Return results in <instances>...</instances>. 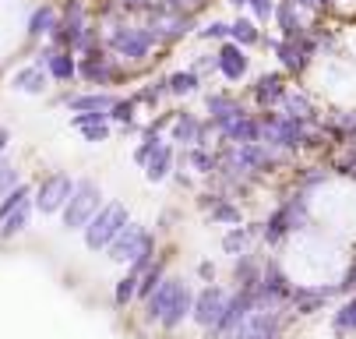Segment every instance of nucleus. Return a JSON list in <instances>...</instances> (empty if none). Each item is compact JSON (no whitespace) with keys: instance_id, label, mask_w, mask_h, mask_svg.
I'll return each mask as SVG.
<instances>
[{"instance_id":"nucleus-1","label":"nucleus","mask_w":356,"mask_h":339,"mask_svg":"<svg viewBox=\"0 0 356 339\" xmlns=\"http://www.w3.org/2000/svg\"><path fill=\"white\" fill-rule=\"evenodd\" d=\"M124 226H127V209H124L120 202H110L106 209H99V212L88 219V226H85V244H88L92 251L110 248Z\"/></svg>"},{"instance_id":"nucleus-2","label":"nucleus","mask_w":356,"mask_h":339,"mask_svg":"<svg viewBox=\"0 0 356 339\" xmlns=\"http://www.w3.org/2000/svg\"><path fill=\"white\" fill-rule=\"evenodd\" d=\"M148 255H152V237L141 230V226H134V223H127L120 233H117V240L110 244V258L113 262H120V265H134V272L141 269V265H148Z\"/></svg>"},{"instance_id":"nucleus-3","label":"nucleus","mask_w":356,"mask_h":339,"mask_svg":"<svg viewBox=\"0 0 356 339\" xmlns=\"http://www.w3.org/2000/svg\"><path fill=\"white\" fill-rule=\"evenodd\" d=\"M95 212H99V187H95L92 180L74 184L71 198H67V205H64V226H67V230H81V226H88V219H92Z\"/></svg>"},{"instance_id":"nucleus-4","label":"nucleus","mask_w":356,"mask_h":339,"mask_svg":"<svg viewBox=\"0 0 356 339\" xmlns=\"http://www.w3.org/2000/svg\"><path fill=\"white\" fill-rule=\"evenodd\" d=\"M71 191H74V184L67 173H49L35 191V209L39 212H60L71 198Z\"/></svg>"},{"instance_id":"nucleus-5","label":"nucleus","mask_w":356,"mask_h":339,"mask_svg":"<svg viewBox=\"0 0 356 339\" xmlns=\"http://www.w3.org/2000/svg\"><path fill=\"white\" fill-rule=\"evenodd\" d=\"M110 42H113V50H117L120 57L141 61V57L152 50V42H156V36H152L148 29H117V32L110 36Z\"/></svg>"},{"instance_id":"nucleus-6","label":"nucleus","mask_w":356,"mask_h":339,"mask_svg":"<svg viewBox=\"0 0 356 339\" xmlns=\"http://www.w3.org/2000/svg\"><path fill=\"white\" fill-rule=\"evenodd\" d=\"M222 308H226V294L219 286H209V290H201V294L194 297L191 304V315L197 325H205V329H216V322L222 318Z\"/></svg>"},{"instance_id":"nucleus-7","label":"nucleus","mask_w":356,"mask_h":339,"mask_svg":"<svg viewBox=\"0 0 356 339\" xmlns=\"http://www.w3.org/2000/svg\"><path fill=\"white\" fill-rule=\"evenodd\" d=\"M275 329V318L268 311H258V315H247L233 332H226V339H268Z\"/></svg>"},{"instance_id":"nucleus-8","label":"nucleus","mask_w":356,"mask_h":339,"mask_svg":"<svg viewBox=\"0 0 356 339\" xmlns=\"http://www.w3.org/2000/svg\"><path fill=\"white\" fill-rule=\"evenodd\" d=\"M177 290H180V279H159V286L152 290V297H148V315L152 318H163L177 297Z\"/></svg>"},{"instance_id":"nucleus-9","label":"nucleus","mask_w":356,"mask_h":339,"mask_svg":"<svg viewBox=\"0 0 356 339\" xmlns=\"http://www.w3.org/2000/svg\"><path fill=\"white\" fill-rule=\"evenodd\" d=\"M11 88L39 95V92L46 88V71H42V64H29V68H22V71L11 78Z\"/></svg>"},{"instance_id":"nucleus-10","label":"nucleus","mask_w":356,"mask_h":339,"mask_svg":"<svg viewBox=\"0 0 356 339\" xmlns=\"http://www.w3.org/2000/svg\"><path fill=\"white\" fill-rule=\"evenodd\" d=\"M71 124H74L88 141H106V134H110V127H106V113H78Z\"/></svg>"},{"instance_id":"nucleus-11","label":"nucleus","mask_w":356,"mask_h":339,"mask_svg":"<svg viewBox=\"0 0 356 339\" xmlns=\"http://www.w3.org/2000/svg\"><path fill=\"white\" fill-rule=\"evenodd\" d=\"M191 304H194V294L187 290V283H180V290H177V297H173V304H170V311L163 315V325H170V329H177L187 315H191Z\"/></svg>"},{"instance_id":"nucleus-12","label":"nucleus","mask_w":356,"mask_h":339,"mask_svg":"<svg viewBox=\"0 0 356 339\" xmlns=\"http://www.w3.org/2000/svg\"><path fill=\"white\" fill-rule=\"evenodd\" d=\"M209 110H212V120H216L219 131H222L226 124H233L236 117H243V113L236 110V103L226 100V95H209Z\"/></svg>"},{"instance_id":"nucleus-13","label":"nucleus","mask_w":356,"mask_h":339,"mask_svg":"<svg viewBox=\"0 0 356 339\" xmlns=\"http://www.w3.org/2000/svg\"><path fill=\"white\" fill-rule=\"evenodd\" d=\"M219 71L236 81V78L247 71V57L236 50V46H222V50H219Z\"/></svg>"},{"instance_id":"nucleus-14","label":"nucleus","mask_w":356,"mask_h":339,"mask_svg":"<svg viewBox=\"0 0 356 339\" xmlns=\"http://www.w3.org/2000/svg\"><path fill=\"white\" fill-rule=\"evenodd\" d=\"M113 103L117 100H110V95H74V100H67V107L71 110H78V113H103V110H113Z\"/></svg>"},{"instance_id":"nucleus-15","label":"nucleus","mask_w":356,"mask_h":339,"mask_svg":"<svg viewBox=\"0 0 356 339\" xmlns=\"http://www.w3.org/2000/svg\"><path fill=\"white\" fill-rule=\"evenodd\" d=\"M170 166H173V152L166 149V145H159V149L148 156V163H145V177L148 180H163L170 173Z\"/></svg>"},{"instance_id":"nucleus-16","label":"nucleus","mask_w":356,"mask_h":339,"mask_svg":"<svg viewBox=\"0 0 356 339\" xmlns=\"http://www.w3.org/2000/svg\"><path fill=\"white\" fill-rule=\"evenodd\" d=\"M29 216H32V202H22L15 212H8L4 219H0V237H15L29 226Z\"/></svg>"},{"instance_id":"nucleus-17","label":"nucleus","mask_w":356,"mask_h":339,"mask_svg":"<svg viewBox=\"0 0 356 339\" xmlns=\"http://www.w3.org/2000/svg\"><path fill=\"white\" fill-rule=\"evenodd\" d=\"M42 61L49 64V74H54V78H60V81H71V78L78 74V68H74L71 54H46Z\"/></svg>"},{"instance_id":"nucleus-18","label":"nucleus","mask_w":356,"mask_h":339,"mask_svg":"<svg viewBox=\"0 0 356 339\" xmlns=\"http://www.w3.org/2000/svg\"><path fill=\"white\" fill-rule=\"evenodd\" d=\"M222 134H226V138H233V141L250 145V141H258V124H254V120H243V117H236L233 124H226V127H222Z\"/></svg>"},{"instance_id":"nucleus-19","label":"nucleus","mask_w":356,"mask_h":339,"mask_svg":"<svg viewBox=\"0 0 356 339\" xmlns=\"http://www.w3.org/2000/svg\"><path fill=\"white\" fill-rule=\"evenodd\" d=\"M57 29V15H54V8H39L35 15H32V22H29V36H49Z\"/></svg>"},{"instance_id":"nucleus-20","label":"nucleus","mask_w":356,"mask_h":339,"mask_svg":"<svg viewBox=\"0 0 356 339\" xmlns=\"http://www.w3.org/2000/svg\"><path fill=\"white\" fill-rule=\"evenodd\" d=\"M173 138H177V141H201V138H205V127L194 124V117L184 113V117L173 124Z\"/></svg>"},{"instance_id":"nucleus-21","label":"nucleus","mask_w":356,"mask_h":339,"mask_svg":"<svg viewBox=\"0 0 356 339\" xmlns=\"http://www.w3.org/2000/svg\"><path fill=\"white\" fill-rule=\"evenodd\" d=\"M81 74H85L88 81H106V78H110V64H106V57H103V54H92V57L81 64Z\"/></svg>"},{"instance_id":"nucleus-22","label":"nucleus","mask_w":356,"mask_h":339,"mask_svg":"<svg viewBox=\"0 0 356 339\" xmlns=\"http://www.w3.org/2000/svg\"><path fill=\"white\" fill-rule=\"evenodd\" d=\"M166 88H170L173 95H191V92L197 88V74H194V71H177V74L166 81Z\"/></svg>"},{"instance_id":"nucleus-23","label":"nucleus","mask_w":356,"mask_h":339,"mask_svg":"<svg viewBox=\"0 0 356 339\" xmlns=\"http://www.w3.org/2000/svg\"><path fill=\"white\" fill-rule=\"evenodd\" d=\"M29 195H32V191H29L25 184H15V187L8 191V195H4V202H0V219H4L8 212H15L22 202H29Z\"/></svg>"},{"instance_id":"nucleus-24","label":"nucleus","mask_w":356,"mask_h":339,"mask_svg":"<svg viewBox=\"0 0 356 339\" xmlns=\"http://www.w3.org/2000/svg\"><path fill=\"white\" fill-rule=\"evenodd\" d=\"M134 294H138V276L131 272V276H124V279L117 283V304H127Z\"/></svg>"},{"instance_id":"nucleus-25","label":"nucleus","mask_w":356,"mask_h":339,"mask_svg":"<svg viewBox=\"0 0 356 339\" xmlns=\"http://www.w3.org/2000/svg\"><path fill=\"white\" fill-rule=\"evenodd\" d=\"M18 184V173H15V166L8 163V159H0V195H8V191Z\"/></svg>"},{"instance_id":"nucleus-26","label":"nucleus","mask_w":356,"mask_h":339,"mask_svg":"<svg viewBox=\"0 0 356 339\" xmlns=\"http://www.w3.org/2000/svg\"><path fill=\"white\" fill-rule=\"evenodd\" d=\"M222 248H226V251H233V255H243V248H247V233H243V230L226 233V237H222Z\"/></svg>"},{"instance_id":"nucleus-27","label":"nucleus","mask_w":356,"mask_h":339,"mask_svg":"<svg viewBox=\"0 0 356 339\" xmlns=\"http://www.w3.org/2000/svg\"><path fill=\"white\" fill-rule=\"evenodd\" d=\"M156 149H159V134H156V131H148V134H145V145L134 152V159H138V163H148V156L156 152Z\"/></svg>"},{"instance_id":"nucleus-28","label":"nucleus","mask_w":356,"mask_h":339,"mask_svg":"<svg viewBox=\"0 0 356 339\" xmlns=\"http://www.w3.org/2000/svg\"><path fill=\"white\" fill-rule=\"evenodd\" d=\"M163 279V272H159V265H152L148 272H145V279H141V286H138V294L141 297H152V290H156V283Z\"/></svg>"},{"instance_id":"nucleus-29","label":"nucleus","mask_w":356,"mask_h":339,"mask_svg":"<svg viewBox=\"0 0 356 339\" xmlns=\"http://www.w3.org/2000/svg\"><path fill=\"white\" fill-rule=\"evenodd\" d=\"M275 95H279V78H261L258 81V100L261 103H272Z\"/></svg>"},{"instance_id":"nucleus-30","label":"nucleus","mask_w":356,"mask_h":339,"mask_svg":"<svg viewBox=\"0 0 356 339\" xmlns=\"http://www.w3.org/2000/svg\"><path fill=\"white\" fill-rule=\"evenodd\" d=\"M229 32H233V39H240V42H254V39H258V32H254L250 22H236V25H229Z\"/></svg>"},{"instance_id":"nucleus-31","label":"nucleus","mask_w":356,"mask_h":339,"mask_svg":"<svg viewBox=\"0 0 356 339\" xmlns=\"http://www.w3.org/2000/svg\"><path fill=\"white\" fill-rule=\"evenodd\" d=\"M265 294H286V279H282L275 269L265 276Z\"/></svg>"},{"instance_id":"nucleus-32","label":"nucleus","mask_w":356,"mask_h":339,"mask_svg":"<svg viewBox=\"0 0 356 339\" xmlns=\"http://www.w3.org/2000/svg\"><path fill=\"white\" fill-rule=\"evenodd\" d=\"M191 163H194V166H197L201 173H209V170L216 166V159H212L209 152H201V149H194V152H191Z\"/></svg>"},{"instance_id":"nucleus-33","label":"nucleus","mask_w":356,"mask_h":339,"mask_svg":"<svg viewBox=\"0 0 356 339\" xmlns=\"http://www.w3.org/2000/svg\"><path fill=\"white\" fill-rule=\"evenodd\" d=\"M212 216H216V219H222V223H236V219H240V212H236L233 205H216V209H212Z\"/></svg>"},{"instance_id":"nucleus-34","label":"nucleus","mask_w":356,"mask_h":339,"mask_svg":"<svg viewBox=\"0 0 356 339\" xmlns=\"http://www.w3.org/2000/svg\"><path fill=\"white\" fill-rule=\"evenodd\" d=\"M131 110H134L131 103H113V113H110V117L120 120V124H131Z\"/></svg>"},{"instance_id":"nucleus-35","label":"nucleus","mask_w":356,"mask_h":339,"mask_svg":"<svg viewBox=\"0 0 356 339\" xmlns=\"http://www.w3.org/2000/svg\"><path fill=\"white\" fill-rule=\"evenodd\" d=\"M226 32H229V25H222V22H212V25H209L205 32H201V36H205V39H212V36H216V39H222Z\"/></svg>"},{"instance_id":"nucleus-36","label":"nucleus","mask_w":356,"mask_h":339,"mask_svg":"<svg viewBox=\"0 0 356 339\" xmlns=\"http://www.w3.org/2000/svg\"><path fill=\"white\" fill-rule=\"evenodd\" d=\"M250 4H254V11H258V15H261V18H265V15H268V0H250Z\"/></svg>"},{"instance_id":"nucleus-37","label":"nucleus","mask_w":356,"mask_h":339,"mask_svg":"<svg viewBox=\"0 0 356 339\" xmlns=\"http://www.w3.org/2000/svg\"><path fill=\"white\" fill-rule=\"evenodd\" d=\"M342 322H346V325H356V304H353V308H346V315H342Z\"/></svg>"},{"instance_id":"nucleus-38","label":"nucleus","mask_w":356,"mask_h":339,"mask_svg":"<svg viewBox=\"0 0 356 339\" xmlns=\"http://www.w3.org/2000/svg\"><path fill=\"white\" fill-rule=\"evenodd\" d=\"M4 145H8V131H0V152H4Z\"/></svg>"},{"instance_id":"nucleus-39","label":"nucleus","mask_w":356,"mask_h":339,"mask_svg":"<svg viewBox=\"0 0 356 339\" xmlns=\"http://www.w3.org/2000/svg\"><path fill=\"white\" fill-rule=\"evenodd\" d=\"M127 4H145V0H127Z\"/></svg>"},{"instance_id":"nucleus-40","label":"nucleus","mask_w":356,"mask_h":339,"mask_svg":"<svg viewBox=\"0 0 356 339\" xmlns=\"http://www.w3.org/2000/svg\"><path fill=\"white\" fill-rule=\"evenodd\" d=\"M233 4H247V0H233Z\"/></svg>"},{"instance_id":"nucleus-41","label":"nucleus","mask_w":356,"mask_h":339,"mask_svg":"<svg viewBox=\"0 0 356 339\" xmlns=\"http://www.w3.org/2000/svg\"><path fill=\"white\" fill-rule=\"evenodd\" d=\"M268 339H272V336H268Z\"/></svg>"}]
</instances>
